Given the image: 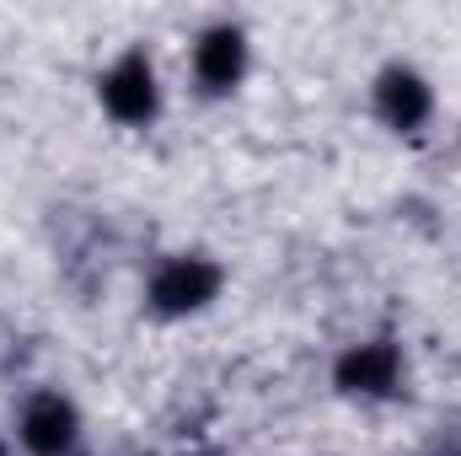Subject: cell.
<instances>
[{"instance_id":"cell-2","label":"cell","mask_w":461,"mask_h":456,"mask_svg":"<svg viewBox=\"0 0 461 456\" xmlns=\"http://www.w3.org/2000/svg\"><path fill=\"white\" fill-rule=\"evenodd\" d=\"M103 103L118 123H145L156 114V76H150V59L145 54H123L108 81H103Z\"/></svg>"},{"instance_id":"cell-7","label":"cell","mask_w":461,"mask_h":456,"mask_svg":"<svg viewBox=\"0 0 461 456\" xmlns=\"http://www.w3.org/2000/svg\"><path fill=\"white\" fill-rule=\"evenodd\" d=\"M0 456H5V451H0Z\"/></svg>"},{"instance_id":"cell-5","label":"cell","mask_w":461,"mask_h":456,"mask_svg":"<svg viewBox=\"0 0 461 456\" xmlns=\"http://www.w3.org/2000/svg\"><path fill=\"white\" fill-rule=\"evenodd\" d=\"M375 103H381V118L392 129H419L429 118V87L413 76V70H392L381 87H375Z\"/></svg>"},{"instance_id":"cell-3","label":"cell","mask_w":461,"mask_h":456,"mask_svg":"<svg viewBox=\"0 0 461 456\" xmlns=\"http://www.w3.org/2000/svg\"><path fill=\"white\" fill-rule=\"evenodd\" d=\"M76 441V414L59 392H38L22 408V446L32 456H65Z\"/></svg>"},{"instance_id":"cell-6","label":"cell","mask_w":461,"mask_h":456,"mask_svg":"<svg viewBox=\"0 0 461 456\" xmlns=\"http://www.w3.org/2000/svg\"><path fill=\"white\" fill-rule=\"evenodd\" d=\"M397 381V349L392 343H359L339 360V387L348 392H386Z\"/></svg>"},{"instance_id":"cell-4","label":"cell","mask_w":461,"mask_h":456,"mask_svg":"<svg viewBox=\"0 0 461 456\" xmlns=\"http://www.w3.org/2000/svg\"><path fill=\"white\" fill-rule=\"evenodd\" d=\"M241 65H247V43H241L236 27H210V32L199 38V49H194V76H199L210 92L236 87Z\"/></svg>"},{"instance_id":"cell-1","label":"cell","mask_w":461,"mask_h":456,"mask_svg":"<svg viewBox=\"0 0 461 456\" xmlns=\"http://www.w3.org/2000/svg\"><path fill=\"white\" fill-rule=\"evenodd\" d=\"M215 290H221V269L204 258H172L150 279V301L161 312H199L204 301H215Z\"/></svg>"}]
</instances>
